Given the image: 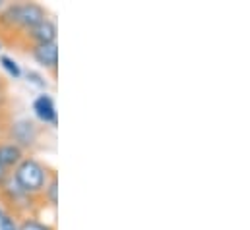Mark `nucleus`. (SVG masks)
I'll return each mask as SVG.
<instances>
[{
  "label": "nucleus",
  "instance_id": "obj_7",
  "mask_svg": "<svg viewBox=\"0 0 250 230\" xmlns=\"http://www.w3.org/2000/svg\"><path fill=\"white\" fill-rule=\"evenodd\" d=\"M21 163V147H18L16 143H4L0 145V167H14Z\"/></svg>",
  "mask_w": 250,
  "mask_h": 230
},
{
  "label": "nucleus",
  "instance_id": "obj_5",
  "mask_svg": "<svg viewBox=\"0 0 250 230\" xmlns=\"http://www.w3.org/2000/svg\"><path fill=\"white\" fill-rule=\"evenodd\" d=\"M33 57L45 68H57V64H59V47H57V43L37 45L33 49Z\"/></svg>",
  "mask_w": 250,
  "mask_h": 230
},
{
  "label": "nucleus",
  "instance_id": "obj_4",
  "mask_svg": "<svg viewBox=\"0 0 250 230\" xmlns=\"http://www.w3.org/2000/svg\"><path fill=\"white\" fill-rule=\"evenodd\" d=\"M33 111H35V116H37L41 122L57 126L59 116H57V107H55L53 97H49V95H45V93L39 95V97L33 101Z\"/></svg>",
  "mask_w": 250,
  "mask_h": 230
},
{
  "label": "nucleus",
  "instance_id": "obj_10",
  "mask_svg": "<svg viewBox=\"0 0 250 230\" xmlns=\"http://www.w3.org/2000/svg\"><path fill=\"white\" fill-rule=\"evenodd\" d=\"M18 230H51L47 225H43V223H37V221H27V223H23L21 227H18Z\"/></svg>",
  "mask_w": 250,
  "mask_h": 230
},
{
  "label": "nucleus",
  "instance_id": "obj_1",
  "mask_svg": "<svg viewBox=\"0 0 250 230\" xmlns=\"http://www.w3.org/2000/svg\"><path fill=\"white\" fill-rule=\"evenodd\" d=\"M14 180L23 193H35L45 188L47 172H45V167L35 159H23L16 169Z\"/></svg>",
  "mask_w": 250,
  "mask_h": 230
},
{
  "label": "nucleus",
  "instance_id": "obj_2",
  "mask_svg": "<svg viewBox=\"0 0 250 230\" xmlns=\"http://www.w3.org/2000/svg\"><path fill=\"white\" fill-rule=\"evenodd\" d=\"M2 19L6 23H16L27 29H33L35 25H39L41 21H45V10L39 4L27 2V4H12L4 10Z\"/></svg>",
  "mask_w": 250,
  "mask_h": 230
},
{
  "label": "nucleus",
  "instance_id": "obj_9",
  "mask_svg": "<svg viewBox=\"0 0 250 230\" xmlns=\"http://www.w3.org/2000/svg\"><path fill=\"white\" fill-rule=\"evenodd\" d=\"M47 195H49V199H51L53 205L59 203V180L57 178H53L51 184L47 186Z\"/></svg>",
  "mask_w": 250,
  "mask_h": 230
},
{
  "label": "nucleus",
  "instance_id": "obj_6",
  "mask_svg": "<svg viewBox=\"0 0 250 230\" xmlns=\"http://www.w3.org/2000/svg\"><path fill=\"white\" fill-rule=\"evenodd\" d=\"M31 31V37L37 41V45H49V43H57V25L51 19L41 21L39 25H35Z\"/></svg>",
  "mask_w": 250,
  "mask_h": 230
},
{
  "label": "nucleus",
  "instance_id": "obj_3",
  "mask_svg": "<svg viewBox=\"0 0 250 230\" xmlns=\"http://www.w3.org/2000/svg\"><path fill=\"white\" fill-rule=\"evenodd\" d=\"M12 137L18 147H27L37 137V128L31 120H18L12 126Z\"/></svg>",
  "mask_w": 250,
  "mask_h": 230
},
{
  "label": "nucleus",
  "instance_id": "obj_12",
  "mask_svg": "<svg viewBox=\"0 0 250 230\" xmlns=\"http://www.w3.org/2000/svg\"><path fill=\"white\" fill-rule=\"evenodd\" d=\"M27 81H31V83L37 85V87H45V85H47V81H45L37 72H27Z\"/></svg>",
  "mask_w": 250,
  "mask_h": 230
},
{
  "label": "nucleus",
  "instance_id": "obj_15",
  "mask_svg": "<svg viewBox=\"0 0 250 230\" xmlns=\"http://www.w3.org/2000/svg\"><path fill=\"white\" fill-rule=\"evenodd\" d=\"M0 8H2V2H0Z\"/></svg>",
  "mask_w": 250,
  "mask_h": 230
},
{
  "label": "nucleus",
  "instance_id": "obj_11",
  "mask_svg": "<svg viewBox=\"0 0 250 230\" xmlns=\"http://www.w3.org/2000/svg\"><path fill=\"white\" fill-rule=\"evenodd\" d=\"M0 230H18V225L14 223V219H10L6 213L0 217Z\"/></svg>",
  "mask_w": 250,
  "mask_h": 230
},
{
  "label": "nucleus",
  "instance_id": "obj_14",
  "mask_svg": "<svg viewBox=\"0 0 250 230\" xmlns=\"http://www.w3.org/2000/svg\"><path fill=\"white\" fill-rule=\"evenodd\" d=\"M2 215H4V213H2V209H0V217H2Z\"/></svg>",
  "mask_w": 250,
  "mask_h": 230
},
{
  "label": "nucleus",
  "instance_id": "obj_8",
  "mask_svg": "<svg viewBox=\"0 0 250 230\" xmlns=\"http://www.w3.org/2000/svg\"><path fill=\"white\" fill-rule=\"evenodd\" d=\"M0 66L14 77V79H18V77H21V68H20V64L14 60V58L6 57V55H2L0 57Z\"/></svg>",
  "mask_w": 250,
  "mask_h": 230
},
{
  "label": "nucleus",
  "instance_id": "obj_13",
  "mask_svg": "<svg viewBox=\"0 0 250 230\" xmlns=\"http://www.w3.org/2000/svg\"><path fill=\"white\" fill-rule=\"evenodd\" d=\"M4 178H6V169H2V167H0V182H2Z\"/></svg>",
  "mask_w": 250,
  "mask_h": 230
}]
</instances>
